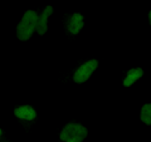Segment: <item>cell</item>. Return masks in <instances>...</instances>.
<instances>
[{"instance_id": "cell-1", "label": "cell", "mask_w": 151, "mask_h": 142, "mask_svg": "<svg viewBox=\"0 0 151 142\" xmlns=\"http://www.w3.org/2000/svg\"><path fill=\"white\" fill-rule=\"evenodd\" d=\"M37 20H38V14L34 10L25 11L20 23L17 27V37L19 40L25 42L33 35V33L35 30Z\"/></svg>"}, {"instance_id": "cell-2", "label": "cell", "mask_w": 151, "mask_h": 142, "mask_svg": "<svg viewBox=\"0 0 151 142\" xmlns=\"http://www.w3.org/2000/svg\"><path fill=\"white\" fill-rule=\"evenodd\" d=\"M88 131L79 123H68L60 132V140L64 142H82L87 137Z\"/></svg>"}, {"instance_id": "cell-3", "label": "cell", "mask_w": 151, "mask_h": 142, "mask_svg": "<svg viewBox=\"0 0 151 142\" xmlns=\"http://www.w3.org/2000/svg\"><path fill=\"white\" fill-rule=\"evenodd\" d=\"M98 67V60L96 59H91L86 62L84 64H82L73 75V79L76 83H84L86 80L91 77V74L97 69Z\"/></svg>"}, {"instance_id": "cell-4", "label": "cell", "mask_w": 151, "mask_h": 142, "mask_svg": "<svg viewBox=\"0 0 151 142\" xmlns=\"http://www.w3.org/2000/svg\"><path fill=\"white\" fill-rule=\"evenodd\" d=\"M53 14V8L50 5L47 6L43 13H42L40 16H38V20H37V25H35V30L39 35H43L45 34V32L48 30V18Z\"/></svg>"}, {"instance_id": "cell-5", "label": "cell", "mask_w": 151, "mask_h": 142, "mask_svg": "<svg viewBox=\"0 0 151 142\" xmlns=\"http://www.w3.org/2000/svg\"><path fill=\"white\" fill-rule=\"evenodd\" d=\"M14 115L20 120H27V121H33L37 117V112L32 106H22L15 108Z\"/></svg>"}, {"instance_id": "cell-6", "label": "cell", "mask_w": 151, "mask_h": 142, "mask_svg": "<svg viewBox=\"0 0 151 142\" xmlns=\"http://www.w3.org/2000/svg\"><path fill=\"white\" fill-rule=\"evenodd\" d=\"M83 25H84L83 16L81 15V14L76 13L72 15V18H70V20L68 23V30L72 33V34H78L79 30L83 28Z\"/></svg>"}, {"instance_id": "cell-7", "label": "cell", "mask_w": 151, "mask_h": 142, "mask_svg": "<svg viewBox=\"0 0 151 142\" xmlns=\"http://www.w3.org/2000/svg\"><path fill=\"white\" fill-rule=\"evenodd\" d=\"M144 75V70L141 69V68H134V69H130L129 70V73H127L126 75V78L124 80V86L125 87H130L132 86L136 80L140 79L141 77Z\"/></svg>"}, {"instance_id": "cell-8", "label": "cell", "mask_w": 151, "mask_h": 142, "mask_svg": "<svg viewBox=\"0 0 151 142\" xmlns=\"http://www.w3.org/2000/svg\"><path fill=\"white\" fill-rule=\"evenodd\" d=\"M141 121L146 125H151V105L147 103L141 110Z\"/></svg>"}, {"instance_id": "cell-9", "label": "cell", "mask_w": 151, "mask_h": 142, "mask_svg": "<svg viewBox=\"0 0 151 142\" xmlns=\"http://www.w3.org/2000/svg\"><path fill=\"white\" fill-rule=\"evenodd\" d=\"M1 135H3V131H1V128H0V137H1Z\"/></svg>"}]
</instances>
